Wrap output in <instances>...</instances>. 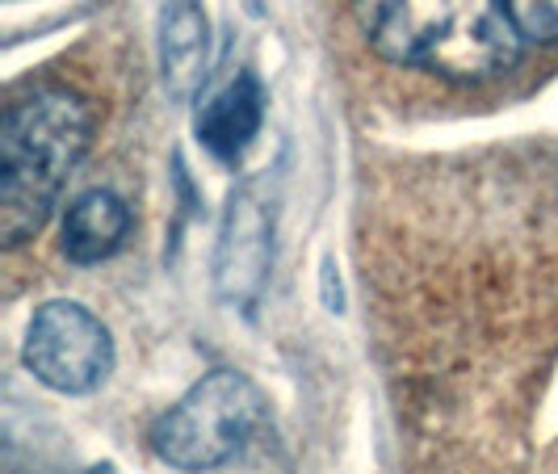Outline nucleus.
<instances>
[{"mask_svg": "<svg viewBox=\"0 0 558 474\" xmlns=\"http://www.w3.org/2000/svg\"><path fill=\"white\" fill-rule=\"evenodd\" d=\"M365 42L441 81H492L525 51L504 0H353Z\"/></svg>", "mask_w": 558, "mask_h": 474, "instance_id": "f257e3e1", "label": "nucleus"}, {"mask_svg": "<svg viewBox=\"0 0 558 474\" xmlns=\"http://www.w3.org/2000/svg\"><path fill=\"white\" fill-rule=\"evenodd\" d=\"M93 135V110L72 88H29L4 110L0 131V240L29 244L56 210Z\"/></svg>", "mask_w": 558, "mask_h": 474, "instance_id": "f03ea898", "label": "nucleus"}, {"mask_svg": "<svg viewBox=\"0 0 558 474\" xmlns=\"http://www.w3.org/2000/svg\"><path fill=\"white\" fill-rule=\"evenodd\" d=\"M265 420V399L240 369H210L151 424V449L172 471L227 466Z\"/></svg>", "mask_w": 558, "mask_h": 474, "instance_id": "7ed1b4c3", "label": "nucleus"}, {"mask_svg": "<svg viewBox=\"0 0 558 474\" xmlns=\"http://www.w3.org/2000/svg\"><path fill=\"white\" fill-rule=\"evenodd\" d=\"M22 362L26 369L59 394H88L97 391L113 369V340L110 328L88 307L72 299H56L34 311L22 340Z\"/></svg>", "mask_w": 558, "mask_h": 474, "instance_id": "20e7f679", "label": "nucleus"}, {"mask_svg": "<svg viewBox=\"0 0 558 474\" xmlns=\"http://www.w3.org/2000/svg\"><path fill=\"white\" fill-rule=\"evenodd\" d=\"M274 269V202L260 181L231 190L215 244V290L227 307L252 315Z\"/></svg>", "mask_w": 558, "mask_h": 474, "instance_id": "39448f33", "label": "nucleus"}, {"mask_svg": "<svg viewBox=\"0 0 558 474\" xmlns=\"http://www.w3.org/2000/svg\"><path fill=\"white\" fill-rule=\"evenodd\" d=\"M265 122V88L252 76L248 68H240L235 76H227L223 84H215L206 97H202V110H197V143L219 156V160H235L248 151V143L256 139Z\"/></svg>", "mask_w": 558, "mask_h": 474, "instance_id": "423d86ee", "label": "nucleus"}, {"mask_svg": "<svg viewBox=\"0 0 558 474\" xmlns=\"http://www.w3.org/2000/svg\"><path fill=\"white\" fill-rule=\"evenodd\" d=\"M59 244L72 265H101L126 244L131 235V210L113 190H84L81 197L68 202Z\"/></svg>", "mask_w": 558, "mask_h": 474, "instance_id": "0eeeda50", "label": "nucleus"}, {"mask_svg": "<svg viewBox=\"0 0 558 474\" xmlns=\"http://www.w3.org/2000/svg\"><path fill=\"white\" fill-rule=\"evenodd\" d=\"M210 26L197 0H172L160 17V76L177 101H190L206 84Z\"/></svg>", "mask_w": 558, "mask_h": 474, "instance_id": "6e6552de", "label": "nucleus"}, {"mask_svg": "<svg viewBox=\"0 0 558 474\" xmlns=\"http://www.w3.org/2000/svg\"><path fill=\"white\" fill-rule=\"evenodd\" d=\"M521 42H558V0H504Z\"/></svg>", "mask_w": 558, "mask_h": 474, "instance_id": "1a4fd4ad", "label": "nucleus"}, {"mask_svg": "<svg viewBox=\"0 0 558 474\" xmlns=\"http://www.w3.org/2000/svg\"><path fill=\"white\" fill-rule=\"evenodd\" d=\"M248 9H260V0H248Z\"/></svg>", "mask_w": 558, "mask_h": 474, "instance_id": "9d476101", "label": "nucleus"}]
</instances>
